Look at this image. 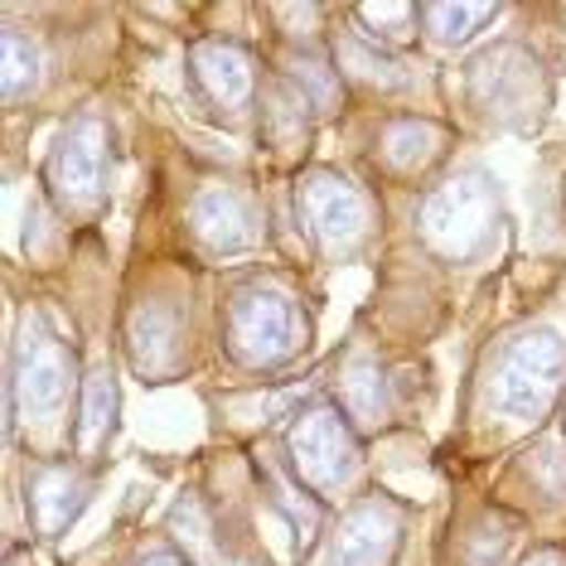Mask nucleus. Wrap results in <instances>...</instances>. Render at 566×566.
<instances>
[{
	"label": "nucleus",
	"instance_id": "obj_1",
	"mask_svg": "<svg viewBox=\"0 0 566 566\" xmlns=\"http://www.w3.org/2000/svg\"><path fill=\"white\" fill-rule=\"evenodd\" d=\"M566 378V344L552 329L518 334L513 344L494 354L484 378V402L494 417L513 421H543L547 407L557 402Z\"/></svg>",
	"mask_w": 566,
	"mask_h": 566
},
{
	"label": "nucleus",
	"instance_id": "obj_2",
	"mask_svg": "<svg viewBox=\"0 0 566 566\" xmlns=\"http://www.w3.org/2000/svg\"><path fill=\"white\" fill-rule=\"evenodd\" d=\"M305 319L301 301L272 281H248L233 301H228V344H233L238 364L248 368H281L286 358L301 354Z\"/></svg>",
	"mask_w": 566,
	"mask_h": 566
},
{
	"label": "nucleus",
	"instance_id": "obj_3",
	"mask_svg": "<svg viewBox=\"0 0 566 566\" xmlns=\"http://www.w3.org/2000/svg\"><path fill=\"white\" fill-rule=\"evenodd\" d=\"M421 238L450 262L480 256L499 233V195L484 175H460L421 203Z\"/></svg>",
	"mask_w": 566,
	"mask_h": 566
},
{
	"label": "nucleus",
	"instance_id": "obj_4",
	"mask_svg": "<svg viewBox=\"0 0 566 566\" xmlns=\"http://www.w3.org/2000/svg\"><path fill=\"white\" fill-rule=\"evenodd\" d=\"M69 382L73 358L63 349V339L40 315H30L15 344V368H10V417H15V407H24L30 417H54L69 402Z\"/></svg>",
	"mask_w": 566,
	"mask_h": 566
},
{
	"label": "nucleus",
	"instance_id": "obj_5",
	"mask_svg": "<svg viewBox=\"0 0 566 566\" xmlns=\"http://www.w3.org/2000/svg\"><path fill=\"white\" fill-rule=\"evenodd\" d=\"M301 199V223L311 228L315 248L329 256H354L368 238V199L358 195L349 179H339L334 170H311L295 189Z\"/></svg>",
	"mask_w": 566,
	"mask_h": 566
},
{
	"label": "nucleus",
	"instance_id": "obj_6",
	"mask_svg": "<svg viewBox=\"0 0 566 566\" xmlns=\"http://www.w3.org/2000/svg\"><path fill=\"white\" fill-rule=\"evenodd\" d=\"M291 455L301 480L315 494H344V484L358 474V446L344 417L334 407H311L291 427Z\"/></svg>",
	"mask_w": 566,
	"mask_h": 566
},
{
	"label": "nucleus",
	"instance_id": "obj_7",
	"mask_svg": "<svg viewBox=\"0 0 566 566\" xmlns=\"http://www.w3.org/2000/svg\"><path fill=\"white\" fill-rule=\"evenodd\" d=\"M102 185H107V126L97 117H78L54 140L49 195L69 213H87L102 203Z\"/></svg>",
	"mask_w": 566,
	"mask_h": 566
},
{
	"label": "nucleus",
	"instance_id": "obj_8",
	"mask_svg": "<svg viewBox=\"0 0 566 566\" xmlns=\"http://www.w3.org/2000/svg\"><path fill=\"white\" fill-rule=\"evenodd\" d=\"M189 63H195V83H199V93L209 97L218 112L238 117V112L252 102V93H256V73H252V59L242 54L238 44L203 40V44L189 49Z\"/></svg>",
	"mask_w": 566,
	"mask_h": 566
},
{
	"label": "nucleus",
	"instance_id": "obj_9",
	"mask_svg": "<svg viewBox=\"0 0 566 566\" xmlns=\"http://www.w3.org/2000/svg\"><path fill=\"white\" fill-rule=\"evenodd\" d=\"M397 513L378 499L358 504L344 513V527L334 533V547H329V566H388L392 552H397Z\"/></svg>",
	"mask_w": 566,
	"mask_h": 566
},
{
	"label": "nucleus",
	"instance_id": "obj_10",
	"mask_svg": "<svg viewBox=\"0 0 566 566\" xmlns=\"http://www.w3.org/2000/svg\"><path fill=\"white\" fill-rule=\"evenodd\" d=\"M470 87H474V102L499 117V112H513L527 102V93L537 87V69L518 54V49H494V54L474 59Z\"/></svg>",
	"mask_w": 566,
	"mask_h": 566
},
{
	"label": "nucleus",
	"instance_id": "obj_11",
	"mask_svg": "<svg viewBox=\"0 0 566 566\" xmlns=\"http://www.w3.org/2000/svg\"><path fill=\"white\" fill-rule=\"evenodd\" d=\"M87 480L73 465H34L30 470V518L44 537H59L83 513Z\"/></svg>",
	"mask_w": 566,
	"mask_h": 566
},
{
	"label": "nucleus",
	"instance_id": "obj_12",
	"mask_svg": "<svg viewBox=\"0 0 566 566\" xmlns=\"http://www.w3.org/2000/svg\"><path fill=\"white\" fill-rule=\"evenodd\" d=\"M126 354L140 378H165L179 368V315L165 305H140L126 325Z\"/></svg>",
	"mask_w": 566,
	"mask_h": 566
},
{
	"label": "nucleus",
	"instance_id": "obj_13",
	"mask_svg": "<svg viewBox=\"0 0 566 566\" xmlns=\"http://www.w3.org/2000/svg\"><path fill=\"white\" fill-rule=\"evenodd\" d=\"M195 228L213 252H242L256 238L252 203L238 189H203L195 199Z\"/></svg>",
	"mask_w": 566,
	"mask_h": 566
},
{
	"label": "nucleus",
	"instance_id": "obj_14",
	"mask_svg": "<svg viewBox=\"0 0 566 566\" xmlns=\"http://www.w3.org/2000/svg\"><path fill=\"white\" fill-rule=\"evenodd\" d=\"M441 150H446V132L436 122H421V117L388 122V132L378 136V160L397 175L421 170V165H431Z\"/></svg>",
	"mask_w": 566,
	"mask_h": 566
},
{
	"label": "nucleus",
	"instance_id": "obj_15",
	"mask_svg": "<svg viewBox=\"0 0 566 566\" xmlns=\"http://www.w3.org/2000/svg\"><path fill=\"white\" fill-rule=\"evenodd\" d=\"M339 69H344V78H354V83H368V87H407V78H397V63L382 54V44H373V40H354V44H344L339 49Z\"/></svg>",
	"mask_w": 566,
	"mask_h": 566
},
{
	"label": "nucleus",
	"instance_id": "obj_16",
	"mask_svg": "<svg viewBox=\"0 0 566 566\" xmlns=\"http://www.w3.org/2000/svg\"><path fill=\"white\" fill-rule=\"evenodd\" d=\"M344 411L358 421V427H373L388 411V388H382V373L373 364H354L344 373Z\"/></svg>",
	"mask_w": 566,
	"mask_h": 566
},
{
	"label": "nucleus",
	"instance_id": "obj_17",
	"mask_svg": "<svg viewBox=\"0 0 566 566\" xmlns=\"http://www.w3.org/2000/svg\"><path fill=\"white\" fill-rule=\"evenodd\" d=\"M112 417H117V388H112L107 373H93L83 388V427H78V446L97 450L102 436L112 431Z\"/></svg>",
	"mask_w": 566,
	"mask_h": 566
},
{
	"label": "nucleus",
	"instance_id": "obj_18",
	"mask_svg": "<svg viewBox=\"0 0 566 566\" xmlns=\"http://www.w3.org/2000/svg\"><path fill=\"white\" fill-rule=\"evenodd\" d=\"M494 15V6H421V24L431 30L436 44H465L480 24Z\"/></svg>",
	"mask_w": 566,
	"mask_h": 566
},
{
	"label": "nucleus",
	"instance_id": "obj_19",
	"mask_svg": "<svg viewBox=\"0 0 566 566\" xmlns=\"http://www.w3.org/2000/svg\"><path fill=\"white\" fill-rule=\"evenodd\" d=\"M40 78V49L24 40L20 30L6 34V102H20V93Z\"/></svg>",
	"mask_w": 566,
	"mask_h": 566
},
{
	"label": "nucleus",
	"instance_id": "obj_20",
	"mask_svg": "<svg viewBox=\"0 0 566 566\" xmlns=\"http://www.w3.org/2000/svg\"><path fill=\"white\" fill-rule=\"evenodd\" d=\"M358 20L373 24V30H382V24H388V30H397V44H402L411 34V20H421V10L417 6H364V10H358Z\"/></svg>",
	"mask_w": 566,
	"mask_h": 566
},
{
	"label": "nucleus",
	"instance_id": "obj_21",
	"mask_svg": "<svg viewBox=\"0 0 566 566\" xmlns=\"http://www.w3.org/2000/svg\"><path fill=\"white\" fill-rule=\"evenodd\" d=\"M136 566H185V562H179L175 552H150V557H140Z\"/></svg>",
	"mask_w": 566,
	"mask_h": 566
}]
</instances>
